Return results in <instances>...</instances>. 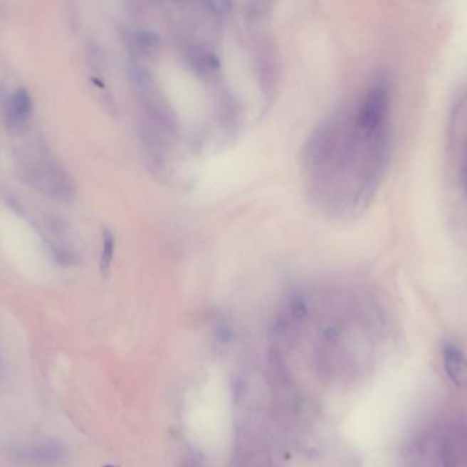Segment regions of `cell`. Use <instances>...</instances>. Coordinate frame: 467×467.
<instances>
[{
	"label": "cell",
	"instance_id": "cell-5",
	"mask_svg": "<svg viewBox=\"0 0 467 467\" xmlns=\"http://www.w3.org/2000/svg\"><path fill=\"white\" fill-rule=\"evenodd\" d=\"M50 246L55 258L63 264L71 266L77 263V251L73 246V242L68 236L66 229L63 224L56 223L55 220L51 221L50 226Z\"/></svg>",
	"mask_w": 467,
	"mask_h": 467
},
{
	"label": "cell",
	"instance_id": "cell-4",
	"mask_svg": "<svg viewBox=\"0 0 467 467\" xmlns=\"http://www.w3.org/2000/svg\"><path fill=\"white\" fill-rule=\"evenodd\" d=\"M257 71L261 90L266 98H269L273 93L276 85V61L273 47L267 40L260 44L257 51Z\"/></svg>",
	"mask_w": 467,
	"mask_h": 467
},
{
	"label": "cell",
	"instance_id": "cell-7",
	"mask_svg": "<svg viewBox=\"0 0 467 467\" xmlns=\"http://www.w3.org/2000/svg\"><path fill=\"white\" fill-rule=\"evenodd\" d=\"M63 456H65L63 448L53 443L36 447L33 450L28 451L25 455L28 461L38 466H52V465L55 466L63 459Z\"/></svg>",
	"mask_w": 467,
	"mask_h": 467
},
{
	"label": "cell",
	"instance_id": "cell-1",
	"mask_svg": "<svg viewBox=\"0 0 467 467\" xmlns=\"http://www.w3.org/2000/svg\"><path fill=\"white\" fill-rule=\"evenodd\" d=\"M388 129L369 133L355 120L335 117L309 137L302 168L310 199L324 212L361 208L374 190L388 156Z\"/></svg>",
	"mask_w": 467,
	"mask_h": 467
},
{
	"label": "cell",
	"instance_id": "cell-3",
	"mask_svg": "<svg viewBox=\"0 0 467 467\" xmlns=\"http://www.w3.org/2000/svg\"><path fill=\"white\" fill-rule=\"evenodd\" d=\"M32 98L29 92L23 88L17 89L10 98L6 104V123L9 129L14 133H21L26 129L29 117L32 115Z\"/></svg>",
	"mask_w": 467,
	"mask_h": 467
},
{
	"label": "cell",
	"instance_id": "cell-9",
	"mask_svg": "<svg viewBox=\"0 0 467 467\" xmlns=\"http://www.w3.org/2000/svg\"><path fill=\"white\" fill-rule=\"evenodd\" d=\"M134 46L142 53H150L160 46V37L152 31H138L134 34Z\"/></svg>",
	"mask_w": 467,
	"mask_h": 467
},
{
	"label": "cell",
	"instance_id": "cell-12",
	"mask_svg": "<svg viewBox=\"0 0 467 467\" xmlns=\"http://www.w3.org/2000/svg\"><path fill=\"white\" fill-rule=\"evenodd\" d=\"M272 0H249V17L261 18L271 7Z\"/></svg>",
	"mask_w": 467,
	"mask_h": 467
},
{
	"label": "cell",
	"instance_id": "cell-13",
	"mask_svg": "<svg viewBox=\"0 0 467 467\" xmlns=\"http://www.w3.org/2000/svg\"><path fill=\"white\" fill-rule=\"evenodd\" d=\"M462 184L467 194V145L465 150V159H463V166H462Z\"/></svg>",
	"mask_w": 467,
	"mask_h": 467
},
{
	"label": "cell",
	"instance_id": "cell-8",
	"mask_svg": "<svg viewBox=\"0 0 467 467\" xmlns=\"http://www.w3.org/2000/svg\"><path fill=\"white\" fill-rule=\"evenodd\" d=\"M190 62L193 68L199 73V74H211L215 70L220 67V62L217 59L216 55L211 53V52H205V51H199L194 53H190Z\"/></svg>",
	"mask_w": 467,
	"mask_h": 467
},
{
	"label": "cell",
	"instance_id": "cell-14",
	"mask_svg": "<svg viewBox=\"0 0 467 467\" xmlns=\"http://www.w3.org/2000/svg\"><path fill=\"white\" fill-rule=\"evenodd\" d=\"M105 467H114V466H105Z\"/></svg>",
	"mask_w": 467,
	"mask_h": 467
},
{
	"label": "cell",
	"instance_id": "cell-11",
	"mask_svg": "<svg viewBox=\"0 0 467 467\" xmlns=\"http://www.w3.org/2000/svg\"><path fill=\"white\" fill-rule=\"evenodd\" d=\"M208 10L216 16H226L233 10V0H206Z\"/></svg>",
	"mask_w": 467,
	"mask_h": 467
},
{
	"label": "cell",
	"instance_id": "cell-6",
	"mask_svg": "<svg viewBox=\"0 0 467 467\" xmlns=\"http://www.w3.org/2000/svg\"><path fill=\"white\" fill-rule=\"evenodd\" d=\"M444 369L451 380L456 385L467 384V357L463 351L452 343L443 346Z\"/></svg>",
	"mask_w": 467,
	"mask_h": 467
},
{
	"label": "cell",
	"instance_id": "cell-10",
	"mask_svg": "<svg viewBox=\"0 0 467 467\" xmlns=\"http://www.w3.org/2000/svg\"><path fill=\"white\" fill-rule=\"evenodd\" d=\"M114 235L110 231H105L103 235V251H101V261L100 268L101 273L107 275L111 261H112V256H114Z\"/></svg>",
	"mask_w": 467,
	"mask_h": 467
},
{
	"label": "cell",
	"instance_id": "cell-2",
	"mask_svg": "<svg viewBox=\"0 0 467 467\" xmlns=\"http://www.w3.org/2000/svg\"><path fill=\"white\" fill-rule=\"evenodd\" d=\"M18 160L25 181L40 193L63 202L74 199L75 187L71 177L47 152L36 148L23 150Z\"/></svg>",
	"mask_w": 467,
	"mask_h": 467
}]
</instances>
